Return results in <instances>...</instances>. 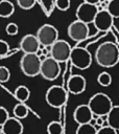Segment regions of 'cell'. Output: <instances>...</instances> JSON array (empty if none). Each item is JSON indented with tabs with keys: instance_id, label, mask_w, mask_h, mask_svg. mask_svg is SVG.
I'll return each mask as SVG.
<instances>
[{
	"instance_id": "obj_11",
	"label": "cell",
	"mask_w": 119,
	"mask_h": 134,
	"mask_svg": "<svg viewBox=\"0 0 119 134\" xmlns=\"http://www.w3.org/2000/svg\"><path fill=\"white\" fill-rule=\"evenodd\" d=\"M95 28L99 31H108L113 27L114 18L106 12V9H99L92 22Z\"/></svg>"
},
{
	"instance_id": "obj_1",
	"label": "cell",
	"mask_w": 119,
	"mask_h": 134,
	"mask_svg": "<svg viewBox=\"0 0 119 134\" xmlns=\"http://www.w3.org/2000/svg\"><path fill=\"white\" fill-rule=\"evenodd\" d=\"M95 60L97 64L104 68H111L119 62V48L114 42H103L95 50Z\"/></svg>"
},
{
	"instance_id": "obj_9",
	"label": "cell",
	"mask_w": 119,
	"mask_h": 134,
	"mask_svg": "<svg viewBox=\"0 0 119 134\" xmlns=\"http://www.w3.org/2000/svg\"><path fill=\"white\" fill-rule=\"evenodd\" d=\"M67 32L69 38H71L73 41L80 42L89 37V26L88 24L76 19L75 21H72L69 24L67 28Z\"/></svg>"
},
{
	"instance_id": "obj_17",
	"label": "cell",
	"mask_w": 119,
	"mask_h": 134,
	"mask_svg": "<svg viewBox=\"0 0 119 134\" xmlns=\"http://www.w3.org/2000/svg\"><path fill=\"white\" fill-rule=\"evenodd\" d=\"M15 13V5L9 0H0V18H9Z\"/></svg>"
},
{
	"instance_id": "obj_20",
	"label": "cell",
	"mask_w": 119,
	"mask_h": 134,
	"mask_svg": "<svg viewBox=\"0 0 119 134\" xmlns=\"http://www.w3.org/2000/svg\"><path fill=\"white\" fill-rule=\"evenodd\" d=\"M106 12L113 17L118 18L119 17V0H109L106 1L105 8Z\"/></svg>"
},
{
	"instance_id": "obj_10",
	"label": "cell",
	"mask_w": 119,
	"mask_h": 134,
	"mask_svg": "<svg viewBox=\"0 0 119 134\" xmlns=\"http://www.w3.org/2000/svg\"><path fill=\"white\" fill-rule=\"evenodd\" d=\"M97 12H98V8L95 4L82 2L77 6L75 15H76L77 20H79L86 24H89V23L93 22V19Z\"/></svg>"
},
{
	"instance_id": "obj_4",
	"label": "cell",
	"mask_w": 119,
	"mask_h": 134,
	"mask_svg": "<svg viewBox=\"0 0 119 134\" xmlns=\"http://www.w3.org/2000/svg\"><path fill=\"white\" fill-rule=\"evenodd\" d=\"M41 61L37 53H24L20 60L21 71L29 77L37 76L40 73Z\"/></svg>"
},
{
	"instance_id": "obj_29",
	"label": "cell",
	"mask_w": 119,
	"mask_h": 134,
	"mask_svg": "<svg viewBox=\"0 0 119 134\" xmlns=\"http://www.w3.org/2000/svg\"><path fill=\"white\" fill-rule=\"evenodd\" d=\"M9 51V45L6 41L0 40V57H4Z\"/></svg>"
},
{
	"instance_id": "obj_26",
	"label": "cell",
	"mask_w": 119,
	"mask_h": 134,
	"mask_svg": "<svg viewBox=\"0 0 119 134\" xmlns=\"http://www.w3.org/2000/svg\"><path fill=\"white\" fill-rule=\"evenodd\" d=\"M70 5H71L70 0H55V7L58 10L66 12L70 8Z\"/></svg>"
},
{
	"instance_id": "obj_23",
	"label": "cell",
	"mask_w": 119,
	"mask_h": 134,
	"mask_svg": "<svg viewBox=\"0 0 119 134\" xmlns=\"http://www.w3.org/2000/svg\"><path fill=\"white\" fill-rule=\"evenodd\" d=\"M97 82L102 87H109L112 84V76L109 72L103 71L97 76Z\"/></svg>"
},
{
	"instance_id": "obj_22",
	"label": "cell",
	"mask_w": 119,
	"mask_h": 134,
	"mask_svg": "<svg viewBox=\"0 0 119 134\" xmlns=\"http://www.w3.org/2000/svg\"><path fill=\"white\" fill-rule=\"evenodd\" d=\"M48 134H63V125L59 121H50L47 126Z\"/></svg>"
},
{
	"instance_id": "obj_12",
	"label": "cell",
	"mask_w": 119,
	"mask_h": 134,
	"mask_svg": "<svg viewBox=\"0 0 119 134\" xmlns=\"http://www.w3.org/2000/svg\"><path fill=\"white\" fill-rule=\"evenodd\" d=\"M20 49L24 53H37L40 47V43L35 37V35H25L20 41Z\"/></svg>"
},
{
	"instance_id": "obj_14",
	"label": "cell",
	"mask_w": 119,
	"mask_h": 134,
	"mask_svg": "<svg viewBox=\"0 0 119 134\" xmlns=\"http://www.w3.org/2000/svg\"><path fill=\"white\" fill-rule=\"evenodd\" d=\"M1 127L3 134H22L24 129L22 121L16 117H8Z\"/></svg>"
},
{
	"instance_id": "obj_3",
	"label": "cell",
	"mask_w": 119,
	"mask_h": 134,
	"mask_svg": "<svg viewBox=\"0 0 119 134\" xmlns=\"http://www.w3.org/2000/svg\"><path fill=\"white\" fill-rule=\"evenodd\" d=\"M69 61L75 68L85 70L91 66L92 55L87 48L80 46H74L71 48Z\"/></svg>"
},
{
	"instance_id": "obj_13",
	"label": "cell",
	"mask_w": 119,
	"mask_h": 134,
	"mask_svg": "<svg viewBox=\"0 0 119 134\" xmlns=\"http://www.w3.org/2000/svg\"><path fill=\"white\" fill-rule=\"evenodd\" d=\"M86 79L80 74L71 75L67 82V88L72 94H80L86 90Z\"/></svg>"
},
{
	"instance_id": "obj_5",
	"label": "cell",
	"mask_w": 119,
	"mask_h": 134,
	"mask_svg": "<svg viewBox=\"0 0 119 134\" xmlns=\"http://www.w3.org/2000/svg\"><path fill=\"white\" fill-rule=\"evenodd\" d=\"M71 48L72 46L67 41L57 39L52 45L49 46V55L58 63H64L69 61Z\"/></svg>"
},
{
	"instance_id": "obj_31",
	"label": "cell",
	"mask_w": 119,
	"mask_h": 134,
	"mask_svg": "<svg viewBox=\"0 0 119 134\" xmlns=\"http://www.w3.org/2000/svg\"><path fill=\"white\" fill-rule=\"evenodd\" d=\"M99 1L100 0H84V2H87V3H90V4H95V5H97Z\"/></svg>"
},
{
	"instance_id": "obj_28",
	"label": "cell",
	"mask_w": 119,
	"mask_h": 134,
	"mask_svg": "<svg viewBox=\"0 0 119 134\" xmlns=\"http://www.w3.org/2000/svg\"><path fill=\"white\" fill-rule=\"evenodd\" d=\"M96 134H118V133H117V130H115V129L111 128L110 126L105 125V126H102L99 129H97Z\"/></svg>"
},
{
	"instance_id": "obj_32",
	"label": "cell",
	"mask_w": 119,
	"mask_h": 134,
	"mask_svg": "<svg viewBox=\"0 0 119 134\" xmlns=\"http://www.w3.org/2000/svg\"><path fill=\"white\" fill-rule=\"evenodd\" d=\"M105 1H109V0H105Z\"/></svg>"
},
{
	"instance_id": "obj_30",
	"label": "cell",
	"mask_w": 119,
	"mask_h": 134,
	"mask_svg": "<svg viewBox=\"0 0 119 134\" xmlns=\"http://www.w3.org/2000/svg\"><path fill=\"white\" fill-rule=\"evenodd\" d=\"M8 117H9V115H8V111H7L4 107L0 106V126H2Z\"/></svg>"
},
{
	"instance_id": "obj_21",
	"label": "cell",
	"mask_w": 119,
	"mask_h": 134,
	"mask_svg": "<svg viewBox=\"0 0 119 134\" xmlns=\"http://www.w3.org/2000/svg\"><path fill=\"white\" fill-rule=\"evenodd\" d=\"M97 128L91 124H82L78 125L75 134H96Z\"/></svg>"
},
{
	"instance_id": "obj_18",
	"label": "cell",
	"mask_w": 119,
	"mask_h": 134,
	"mask_svg": "<svg viewBox=\"0 0 119 134\" xmlns=\"http://www.w3.org/2000/svg\"><path fill=\"white\" fill-rule=\"evenodd\" d=\"M13 113H14V116L16 118H18V119H24V118H26L28 116L29 109L25 105V103H19V104H17L14 107Z\"/></svg>"
},
{
	"instance_id": "obj_16",
	"label": "cell",
	"mask_w": 119,
	"mask_h": 134,
	"mask_svg": "<svg viewBox=\"0 0 119 134\" xmlns=\"http://www.w3.org/2000/svg\"><path fill=\"white\" fill-rule=\"evenodd\" d=\"M105 122L111 128L118 131L119 129V106L113 105L110 111L105 115Z\"/></svg>"
},
{
	"instance_id": "obj_24",
	"label": "cell",
	"mask_w": 119,
	"mask_h": 134,
	"mask_svg": "<svg viewBox=\"0 0 119 134\" xmlns=\"http://www.w3.org/2000/svg\"><path fill=\"white\" fill-rule=\"evenodd\" d=\"M35 3H37V0H17V4L19 5V7L25 10L33 8Z\"/></svg>"
},
{
	"instance_id": "obj_19",
	"label": "cell",
	"mask_w": 119,
	"mask_h": 134,
	"mask_svg": "<svg viewBox=\"0 0 119 134\" xmlns=\"http://www.w3.org/2000/svg\"><path fill=\"white\" fill-rule=\"evenodd\" d=\"M30 96V91L26 86H18L15 90V97L20 102V103H25L29 99Z\"/></svg>"
},
{
	"instance_id": "obj_8",
	"label": "cell",
	"mask_w": 119,
	"mask_h": 134,
	"mask_svg": "<svg viewBox=\"0 0 119 134\" xmlns=\"http://www.w3.org/2000/svg\"><path fill=\"white\" fill-rule=\"evenodd\" d=\"M45 99L50 107L61 108L65 105L67 100V93L62 86L54 85V86H51L47 90Z\"/></svg>"
},
{
	"instance_id": "obj_2",
	"label": "cell",
	"mask_w": 119,
	"mask_h": 134,
	"mask_svg": "<svg viewBox=\"0 0 119 134\" xmlns=\"http://www.w3.org/2000/svg\"><path fill=\"white\" fill-rule=\"evenodd\" d=\"M90 108L91 112L97 116H103L106 115V113L110 111V109L113 107L112 99L106 95L105 93L98 92L95 93L87 104Z\"/></svg>"
},
{
	"instance_id": "obj_27",
	"label": "cell",
	"mask_w": 119,
	"mask_h": 134,
	"mask_svg": "<svg viewBox=\"0 0 119 134\" xmlns=\"http://www.w3.org/2000/svg\"><path fill=\"white\" fill-rule=\"evenodd\" d=\"M5 31H6V34H7L8 36H16V35H18V32H19V27H18V25H17L16 23L10 22V23H8V24L6 25Z\"/></svg>"
},
{
	"instance_id": "obj_25",
	"label": "cell",
	"mask_w": 119,
	"mask_h": 134,
	"mask_svg": "<svg viewBox=\"0 0 119 134\" xmlns=\"http://www.w3.org/2000/svg\"><path fill=\"white\" fill-rule=\"evenodd\" d=\"M10 79V71L5 66H0V83H6Z\"/></svg>"
},
{
	"instance_id": "obj_7",
	"label": "cell",
	"mask_w": 119,
	"mask_h": 134,
	"mask_svg": "<svg viewBox=\"0 0 119 134\" xmlns=\"http://www.w3.org/2000/svg\"><path fill=\"white\" fill-rule=\"evenodd\" d=\"M35 37L41 45L47 47L52 45L58 39V31L55 26L51 24H44L37 30Z\"/></svg>"
},
{
	"instance_id": "obj_15",
	"label": "cell",
	"mask_w": 119,
	"mask_h": 134,
	"mask_svg": "<svg viewBox=\"0 0 119 134\" xmlns=\"http://www.w3.org/2000/svg\"><path fill=\"white\" fill-rule=\"evenodd\" d=\"M92 114L93 113L91 112L88 105H79L75 108L73 112V117H74V120L78 125H82V124L90 122L92 118Z\"/></svg>"
},
{
	"instance_id": "obj_6",
	"label": "cell",
	"mask_w": 119,
	"mask_h": 134,
	"mask_svg": "<svg viewBox=\"0 0 119 134\" xmlns=\"http://www.w3.org/2000/svg\"><path fill=\"white\" fill-rule=\"evenodd\" d=\"M61 73V65L57 61L52 59L51 57H46L41 61L40 73L47 81H54L58 77Z\"/></svg>"
}]
</instances>
